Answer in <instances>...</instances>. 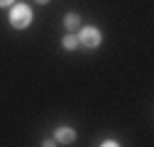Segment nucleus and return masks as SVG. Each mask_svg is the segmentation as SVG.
Here are the masks:
<instances>
[{"label": "nucleus", "mask_w": 154, "mask_h": 147, "mask_svg": "<svg viewBox=\"0 0 154 147\" xmlns=\"http://www.w3.org/2000/svg\"><path fill=\"white\" fill-rule=\"evenodd\" d=\"M64 27L69 30V32H76L81 27V15L79 12H66L64 15Z\"/></svg>", "instance_id": "obj_4"}, {"label": "nucleus", "mask_w": 154, "mask_h": 147, "mask_svg": "<svg viewBox=\"0 0 154 147\" xmlns=\"http://www.w3.org/2000/svg\"><path fill=\"white\" fill-rule=\"evenodd\" d=\"M29 22H32V10H29V5H25V3H12L10 25H12L15 30H25V27H29Z\"/></svg>", "instance_id": "obj_1"}, {"label": "nucleus", "mask_w": 154, "mask_h": 147, "mask_svg": "<svg viewBox=\"0 0 154 147\" xmlns=\"http://www.w3.org/2000/svg\"><path fill=\"white\" fill-rule=\"evenodd\" d=\"M42 145H44V147H54V145H56V140H44Z\"/></svg>", "instance_id": "obj_8"}, {"label": "nucleus", "mask_w": 154, "mask_h": 147, "mask_svg": "<svg viewBox=\"0 0 154 147\" xmlns=\"http://www.w3.org/2000/svg\"><path fill=\"white\" fill-rule=\"evenodd\" d=\"M61 47L66 49V52H76L81 47V42H79V34H73V32H69L64 39H61Z\"/></svg>", "instance_id": "obj_5"}, {"label": "nucleus", "mask_w": 154, "mask_h": 147, "mask_svg": "<svg viewBox=\"0 0 154 147\" xmlns=\"http://www.w3.org/2000/svg\"><path fill=\"white\" fill-rule=\"evenodd\" d=\"M79 42L83 47H88V49H95V47H100L103 34H100V30H95V27H83L81 34H79Z\"/></svg>", "instance_id": "obj_2"}, {"label": "nucleus", "mask_w": 154, "mask_h": 147, "mask_svg": "<svg viewBox=\"0 0 154 147\" xmlns=\"http://www.w3.org/2000/svg\"><path fill=\"white\" fill-rule=\"evenodd\" d=\"M34 3H37V5H47L49 0H34Z\"/></svg>", "instance_id": "obj_9"}, {"label": "nucleus", "mask_w": 154, "mask_h": 147, "mask_svg": "<svg viewBox=\"0 0 154 147\" xmlns=\"http://www.w3.org/2000/svg\"><path fill=\"white\" fill-rule=\"evenodd\" d=\"M12 3H15V0H0V8H10Z\"/></svg>", "instance_id": "obj_7"}, {"label": "nucleus", "mask_w": 154, "mask_h": 147, "mask_svg": "<svg viewBox=\"0 0 154 147\" xmlns=\"http://www.w3.org/2000/svg\"><path fill=\"white\" fill-rule=\"evenodd\" d=\"M54 140H56V145H73L76 142V130H73V127L61 125V127H56V130H54Z\"/></svg>", "instance_id": "obj_3"}, {"label": "nucleus", "mask_w": 154, "mask_h": 147, "mask_svg": "<svg viewBox=\"0 0 154 147\" xmlns=\"http://www.w3.org/2000/svg\"><path fill=\"white\" fill-rule=\"evenodd\" d=\"M100 145H103V147H118L120 142H118V140H112V137H108V140H103Z\"/></svg>", "instance_id": "obj_6"}]
</instances>
